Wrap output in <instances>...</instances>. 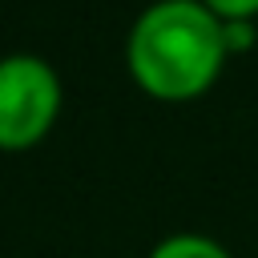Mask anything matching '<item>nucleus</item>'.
I'll return each mask as SVG.
<instances>
[{"mask_svg":"<svg viewBox=\"0 0 258 258\" xmlns=\"http://www.w3.org/2000/svg\"><path fill=\"white\" fill-rule=\"evenodd\" d=\"M226 60V24L202 0H149L125 32V69L133 85L161 105L206 97Z\"/></svg>","mask_w":258,"mask_h":258,"instance_id":"nucleus-1","label":"nucleus"},{"mask_svg":"<svg viewBox=\"0 0 258 258\" xmlns=\"http://www.w3.org/2000/svg\"><path fill=\"white\" fill-rule=\"evenodd\" d=\"M64 105L60 73L40 52L0 56V153H24L40 145Z\"/></svg>","mask_w":258,"mask_h":258,"instance_id":"nucleus-2","label":"nucleus"},{"mask_svg":"<svg viewBox=\"0 0 258 258\" xmlns=\"http://www.w3.org/2000/svg\"><path fill=\"white\" fill-rule=\"evenodd\" d=\"M145 258H234L218 238L210 234H198V230H177V234H165Z\"/></svg>","mask_w":258,"mask_h":258,"instance_id":"nucleus-3","label":"nucleus"},{"mask_svg":"<svg viewBox=\"0 0 258 258\" xmlns=\"http://www.w3.org/2000/svg\"><path fill=\"white\" fill-rule=\"evenodd\" d=\"M222 24H234V20H246L254 24L258 20V0H202Z\"/></svg>","mask_w":258,"mask_h":258,"instance_id":"nucleus-4","label":"nucleus"},{"mask_svg":"<svg viewBox=\"0 0 258 258\" xmlns=\"http://www.w3.org/2000/svg\"><path fill=\"white\" fill-rule=\"evenodd\" d=\"M226 44H230V56H234V52H246V48L254 44V24H246V20L226 24Z\"/></svg>","mask_w":258,"mask_h":258,"instance_id":"nucleus-5","label":"nucleus"}]
</instances>
